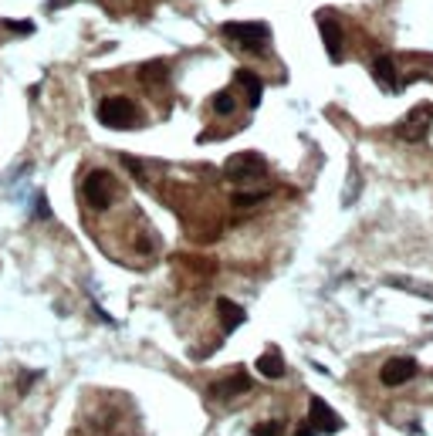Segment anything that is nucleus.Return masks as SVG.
<instances>
[{"label":"nucleus","mask_w":433,"mask_h":436,"mask_svg":"<svg viewBox=\"0 0 433 436\" xmlns=\"http://www.w3.org/2000/svg\"><path fill=\"white\" fill-rule=\"evenodd\" d=\"M342 430V416L325 402L321 396H312V406H308V423L298 426V433L295 436H332Z\"/></svg>","instance_id":"nucleus-1"},{"label":"nucleus","mask_w":433,"mask_h":436,"mask_svg":"<svg viewBox=\"0 0 433 436\" xmlns=\"http://www.w3.org/2000/svg\"><path fill=\"white\" fill-rule=\"evenodd\" d=\"M224 38L241 44L244 51H264L267 41H271V27L261 20H227L224 24Z\"/></svg>","instance_id":"nucleus-2"},{"label":"nucleus","mask_w":433,"mask_h":436,"mask_svg":"<svg viewBox=\"0 0 433 436\" xmlns=\"http://www.w3.org/2000/svg\"><path fill=\"white\" fill-rule=\"evenodd\" d=\"M81 196H85V203L95 210H109L115 200V179L109 170H92L85 176V183H81Z\"/></svg>","instance_id":"nucleus-3"},{"label":"nucleus","mask_w":433,"mask_h":436,"mask_svg":"<svg viewBox=\"0 0 433 436\" xmlns=\"http://www.w3.org/2000/svg\"><path fill=\"white\" fill-rule=\"evenodd\" d=\"M98 122L109 125V129H132V125H135V105L122 95L102 98V105H98Z\"/></svg>","instance_id":"nucleus-4"},{"label":"nucleus","mask_w":433,"mask_h":436,"mask_svg":"<svg viewBox=\"0 0 433 436\" xmlns=\"http://www.w3.org/2000/svg\"><path fill=\"white\" fill-rule=\"evenodd\" d=\"M267 166H264V159L258 152H237V156H230L227 159V176L234 179V183H251V179H261Z\"/></svg>","instance_id":"nucleus-5"},{"label":"nucleus","mask_w":433,"mask_h":436,"mask_svg":"<svg viewBox=\"0 0 433 436\" xmlns=\"http://www.w3.org/2000/svg\"><path fill=\"white\" fill-rule=\"evenodd\" d=\"M430 118H433L430 105H416L413 112L396 125V135H399V139H406V142H420V139L427 135V129H430Z\"/></svg>","instance_id":"nucleus-6"},{"label":"nucleus","mask_w":433,"mask_h":436,"mask_svg":"<svg viewBox=\"0 0 433 436\" xmlns=\"http://www.w3.org/2000/svg\"><path fill=\"white\" fill-rule=\"evenodd\" d=\"M413 376H416V359H410V355H396V359H389L379 369V379H382V386H389V389L410 382Z\"/></svg>","instance_id":"nucleus-7"},{"label":"nucleus","mask_w":433,"mask_h":436,"mask_svg":"<svg viewBox=\"0 0 433 436\" xmlns=\"http://www.w3.org/2000/svg\"><path fill=\"white\" fill-rule=\"evenodd\" d=\"M319 27H321V41H325V48H328V57L339 64L342 61V27L332 18H319Z\"/></svg>","instance_id":"nucleus-8"},{"label":"nucleus","mask_w":433,"mask_h":436,"mask_svg":"<svg viewBox=\"0 0 433 436\" xmlns=\"http://www.w3.org/2000/svg\"><path fill=\"white\" fill-rule=\"evenodd\" d=\"M217 315H220V325H224V332L230 335V332H237L241 325H244V308L241 304H234L230 298H217Z\"/></svg>","instance_id":"nucleus-9"},{"label":"nucleus","mask_w":433,"mask_h":436,"mask_svg":"<svg viewBox=\"0 0 433 436\" xmlns=\"http://www.w3.org/2000/svg\"><path fill=\"white\" fill-rule=\"evenodd\" d=\"M251 389V379H247V372H234V376H227L224 382H213V396L217 399H234L241 396V393H247Z\"/></svg>","instance_id":"nucleus-10"},{"label":"nucleus","mask_w":433,"mask_h":436,"mask_svg":"<svg viewBox=\"0 0 433 436\" xmlns=\"http://www.w3.org/2000/svg\"><path fill=\"white\" fill-rule=\"evenodd\" d=\"M373 78H376V81L382 85V88H386V92H399V78H396L393 57L379 55L376 61H373Z\"/></svg>","instance_id":"nucleus-11"},{"label":"nucleus","mask_w":433,"mask_h":436,"mask_svg":"<svg viewBox=\"0 0 433 436\" xmlns=\"http://www.w3.org/2000/svg\"><path fill=\"white\" fill-rule=\"evenodd\" d=\"M258 372H261L264 379H281L284 376V359L278 348H267L261 359H258Z\"/></svg>","instance_id":"nucleus-12"},{"label":"nucleus","mask_w":433,"mask_h":436,"mask_svg":"<svg viewBox=\"0 0 433 436\" xmlns=\"http://www.w3.org/2000/svg\"><path fill=\"white\" fill-rule=\"evenodd\" d=\"M237 85H244L247 88V105L258 109V105H261V95H264L261 78L254 75V71H244V68H241V71H237Z\"/></svg>","instance_id":"nucleus-13"},{"label":"nucleus","mask_w":433,"mask_h":436,"mask_svg":"<svg viewBox=\"0 0 433 436\" xmlns=\"http://www.w3.org/2000/svg\"><path fill=\"white\" fill-rule=\"evenodd\" d=\"M139 78H142L146 85H163V81L170 78V64H166V61H146V64L139 68Z\"/></svg>","instance_id":"nucleus-14"},{"label":"nucleus","mask_w":433,"mask_h":436,"mask_svg":"<svg viewBox=\"0 0 433 436\" xmlns=\"http://www.w3.org/2000/svg\"><path fill=\"white\" fill-rule=\"evenodd\" d=\"M386 285L399 287V291H410V294H420V298H427V301H433V287L430 285H420V281H410V278H386Z\"/></svg>","instance_id":"nucleus-15"},{"label":"nucleus","mask_w":433,"mask_h":436,"mask_svg":"<svg viewBox=\"0 0 433 436\" xmlns=\"http://www.w3.org/2000/svg\"><path fill=\"white\" fill-rule=\"evenodd\" d=\"M213 109H217L220 115H230L234 109H237V102H234L230 92H220V95H213Z\"/></svg>","instance_id":"nucleus-16"},{"label":"nucleus","mask_w":433,"mask_h":436,"mask_svg":"<svg viewBox=\"0 0 433 436\" xmlns=\"http://www.w3.org/2000/svg\"><path fill=\"white\" fill-rule=\"evenodd\" d=\"M267 193H237L234 196V207H254V203H261Z\"/></svg>","instance_id":"nucleus-17"},{"label":"nucleus","mask_w":433,"mask_h":436,"mask_svg":"<svg viewBox=\"0 0 433 436\" xmlns=\"http://www.w3.org/2000/svg\"><path fill=\"white\" fill-rule=\"evenodd\" d=\"M254 436H281V423H278V419L258 423V426H254Z\"/></svg>","instance_id":"nucleus-18"},{"label":"nucleus","mask_w":433,"mask_h":436,"mask_svg":"<svg viewBox=\"0 0 433 436\" xmlns=\"http://www.w3.org/2000/svg\"><path fill=\"white\" fill-rule=\"evenodd\" d=\"M4 27H11V31H18V34H31V31H34L31 20H4Z\"/></svg>","instance_id":"nucleus-19"}]
</instances>
